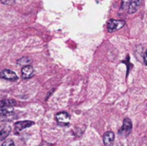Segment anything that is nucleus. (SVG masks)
Here are the masks:
<instances>
[{
	"label": "nucleus",
	"instance_id": "9d476101",
	"mask_svg": "<svg viewBox=\"0 0 147 146\" xmlns=\"http://www.w3.org/2000/svg\"><path fill=\"white\" fill-rule=\"evenodd\" d=\"M130 3H131V0H122L121 1V8H120V15H123L124 13L128 11Z\"/></svg>",
	"mask_w": 147,
	"mask_h": 146
},
{
	"label": "nucleus",
	"instance_id": "f257e3e1",
	"mask_svg": "<svg viewBox=\"0 0 147 146\" xmlns=\"http://www.w3.org/2000/svg\"><path fill=\"white\" fill-rule=\"evenodd\" d=\"M126 24V22L123 20H115V19H110L108 22L107 28L109 32H115L116 30H119L124 27Z\"/></svg>",
	"mask_w": 147,
	"mask_h": 146
},
{
	"label": "nucleus",
	"instance_id": "6e6552de",
	"mask_svg": "<svg viewBox=\"0 0 147 146\" xmlns=\"http://www.w3.org/2000/svg\"><path fill=\"white\" fill-rule=\"evenodd\" d=\"M141 2H142V0H132L130 3V5H129L128 13L134 14V13L137 12V10L140 9V7L141 5Z\"/></svg>",
	"mask_w": 147,
	"mask_h": 146
},
{
	"label": "nucleus",
	"instance_id": "1a4fd4ad",
	"mask_svg": "<svg viewBox=\"0 0 147 146\" xmlns=\"http://www.w3.org/2000/svg\"><path fill=\"white\" fill-rule=\"evenodd\" d=\"M34 74V68L31 65H25L22 69V77L23 78H29Z\"/></svg>",
	"mask_w": 147,
	"mask_h": 146
},
{
	"label": "nucleus",
	"instance_id": "20e7f679",
	"mask_svg": "<svg viewBox=\"0 0 147 146\" xmlns=\"http://www.w3.org/2000/svg\"><path fill=\"white\" fill-rule=\"evenodd\" d=\"M0 77L3 79H5V80H9V81H15L17 79L16 74L14 71L8 70V69L3 70L0 72Z\"/></svg>",
	"mask_w": 147,
	"mask_h": 146
},
{
	"label": "nucleus",
	"instance_id": "423d86ee",
	"mask_svg": "<svg viewBox=\"0 0 147 146\" xmlns=\"http://www.w3.org/2000/svg\"><path fill=\"white\" fill-rule=\"evenodd\" d=\"M10 126L7 124H1L0 125V140H3L6 139L9 133H10Z\"/></svg>",
	"mask_w": 147,
	"mask_h": 146
},
{
	"label": "nucleus",
	"instance_id": "f8f14e48",
	"mask_svg": "<svg viewBox=\"0 0 147 146\" xmlns=\"http://www.w3.org/2000/svg\"><path fill=\"white\" fill-rule=\"evenodd\" d=\"M30 60H29V59H28L27 57H24V58H22V59H21L19 61H18V63L19 64H21V65H28V62H29Z\"/></svg>",
	"mask_w": 147,
	"mask_h": 146
},
{
	"label": "nucleus",
	"instance_id": "0eeeda50",
	"mask_svg": "<svg viewBox=\"0 0 147 146\" xmlns=\"http://www.w3.org/2000/svg\"><path fill=\"white\" fill-rule=\"evenodd\" d=\"M115 141V134L112 132H107L103 136V142L106 146H112Z\"/></svg>",
	"mask_w": 147,
	"mask_h": 146
},
{
	"label": "nucleus",
	"instance_id": "4468645a",
	"mask_svg": "<svg viewBox=\"0 0 147 146\" xmlns=\"http://www.w3.org/2000/svg\"><path fill=\"white\" fill-rule=\"evenodd\" d=\"M1 2L3 3V4H9V5H11L15 3V0H1Z\"/></svg>",
	"mask_w": 147,
	"mask_h": 146
},
{
	"label": "nucleus",
	"instance_id": "2eb2a0df",
	"mask_svg": "<svg viewBox=\"0 0 147 146\" xmlns=\"http://www.w3.org/2000/svg\"><path fill=\"white\" fill-rule=\"evenodd\" d=\"M144 60H145V63H146V65H147V50L146 51V52H145V55H144Z\"/></svg>",
	"mask_w": 147,
	"mask_h": 146
},
{
	"label": "nucleus",
	"instance_id": "9b49d317",
	"mask_svg": "<svg viewBox=\"0 0 147 146\" xmlns=\"http://www.w3.org/2000/svg\"><path fill=\"white\" fill-rule=\"evenodd\" d=\"M15 105H16V102L14 100H3L0 102V108H13Z\"/></svg>",
	"mask_w": 147,
	"mask_h": 146
},
{
	"label": "nucleus",
	"instance_id": "f03ea898",
	"mask_svg": "<svg viewBox=\"0 0 147 146\" xmlns=\"http://www.w3.org/2000/svg\"><path fill=\"white\" fill-rule=\"evenodd\" d=\"M55 119L60 126H67L70 123V115L65 112L57 114Z\"/></svg>",
	"mask_w": 147,
	"mask_h": 146
},
{
	"label": "nucleus",
	"instance_id": "ddd939ff",
	"mask_svg": "<svg viewBox=\"0 0 147 146\" xmlns=\"http://www.w3.org/2000/svg\"><path fill=\"white\" fill-rule=\"evenodd\" d=\"M1 146H15V144H14V141L12 139H8Z\"/></svg>",
	"mask_w": 147,
	"mask_h": 146
},
{
	"label": "nucleus",
	"instance_id": "39448f33",
	"mask_svg": "<svg viewBox=\"0 0 147 146\" xmlns=\"http://www.w3.org/2000/svg\"><path fill=\"white\" fill-rule=\"evenodd\" d=\"M33 125H34V123L33 121H29V120L19 121V122H16L15 124V130H16V132L19 133V132L22 131L23 129H25L27 127H30Z\"/></svg>",
	"mask_w": 147,
	"mask_h": 146
},
{
	"label": "nucleus",
	"instance_id": "7ed1b4c3",
	"mask_svg": "<svg viewBox=\"0 0 147 146\" xmlns=\"http://www.w3.org/2000/svg\"><path fill=\"white\" fill-rule=\"evenodd\" d=\"M132 130V121L130 119L128 118H126L123 121V125H122V127L120 129V132L119 133L121 135H123V136H126V135H128L130 133Z\"/></svg>",
	"mask_w": 147,
	"mask_h": 146
}]
</instances>
